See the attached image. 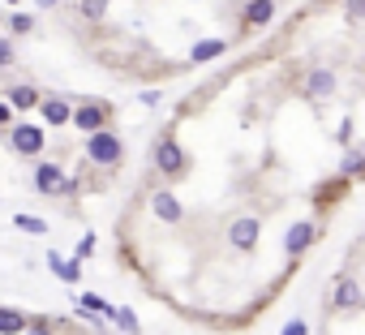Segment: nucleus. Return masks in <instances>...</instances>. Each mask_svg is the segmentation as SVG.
Masks as SVG:
<instances>
[{"instance_id": "f257e3e1", "label": "nucleus", "mask_w": 365, "mask_h": 335, "mask_svg": "<svg viewBox=\"0 0 365 335\" xmlns=\"http://www.w3.org/2000/svg\"><path fill=\"white\" fill-rule=\"evenodd\" d=\"M86 155H90V163L116 168V163H121V138H116V134H108V129H95V134H90V142H86Z\"/></svg>"}, {"instance_id": "f03ea898", "label": "nucleus", "mask_w": 365, "mask_h": 335, "mask_svg": "<svg viewBox=\"0 0 365 335\" xmlns=\"http://www.w3.org/2000/svg\"><path fill=\"white\" fill-rule=\"evenodd\" d=\"M155 168H160L164 177H181L185 172V151L176 138H164L160 146H155Z\"/></svg>"}, {"instance_id": "7ed1b4c3", "label": "nucleus", "mask_w": 365, "mask_h": 335, "mask_svg": "<svg viewBox=\"0 0 365 335\" xmlns=\"http://www.w3.org/2000/svg\"><path fill=\"white\" fill-rule=\"evenodd\" d=\"M108 117H112L108 103H82V107H73V121H69V125L95 134V129H108Z\"/></svg>"}, {"instance_id": "20e7f679", "label": "nucleus", "mask_w": 365, "mask_h": 335, "mask_svg": "<svg viewBox=\"0 0 365 335\" xmlns=\"http://www.w3.org/2000/svg\"><path fill=\"white\" fill-rule=\"evenodd\" d=\"M35 189L39 194H69L73 181H65V172H61L56 163H39L35 168Z\"/></svg>"}, {"instance_id": "39448f33", "label": "nucleus", "mask_w": 365, "mask_h": 335, "mask_svg": "<svg viewBox=\"0 0 365 335\" xmlns=\"http://www.w3.org/2000/svg\"><path fill=\"white\" fill-rule=\"evenodd\" d=\"M9 142H13L18 155H39V151H43V129H39V125H13Z\"/></svg>"}, {"instance_id": "423d86ee", "label": "nucleus", "mask_w": 365, "mask_h": 335, "mask_svg": "<svg viewBox=\"0 0 365 335\" xmlns=\"http://www.w3.org/2000/svg\"><path fill=\"white\" fill-rule=\"evenodd\" d=\"M314 237H318V223H297V228L288 233V241H284V249H288L292 258H301L309 245H314Z\"/></svg>"}, {"instance_id": "0eeeda50", "label": "nucleus", "mask_w": 365, "mask_h": 335, "mask_svg": "<svg viewBox=\"0 0 365 335\" xmlns=\"http://www.w3.org/2000/svg\"><path fill=\"white\" fill-rule=\"evenodd\" d=\"M258 233H263V228H258V219H237L232 228H228V241L237 249H253L258 245Z\"/></svg>"}, {"instance_id": "6e6552de", "label": "nucleus", "mask_w": 365, "mask_h": 335, "mask_svg": "<svg viewBox=\"0 0 365 335\" xmlns=\"http://www.w3.org/2000/svg\"><path fill=\"white\" fill-rule=\"evenodd\" d=\"M150 206H155V215H160L164 223H181V215H185V211H181V202H176V198H172L168 189H155Z\"/></svg>"}, {"instance_id": "1a4fd4ad", "label": "nucleus", "mask_w": 365, "mask_h": 335, "mask_svg": "<svg viewBox=\"0 0 365 335\" xmlns=\"http://www.w3.org/2000/svg\"><path fill=\"white\" fill-rule=\"evenodd\" d=\"M39 117H43L47 125H69V121H73V107H69L65 99H43V103H39Z\"/></svg>"}, {"instance_id": "9d476101", "label": "nucleus", "mask_w": 365, "mask_h": 335, "mask_svg": "<svg viewBox=\"0 0 365 335\" xmlns=\"http://www.w3.org/2000/svg\"><path fill=\"white\" fill-rule=\"evenodd\" d=\"M224 52H228V43H224V39H202V43H193L189 61H193V65H206V61H220Z\"/></svg>"}, {"instance_id": "9b49d317", "label": "nucleus", "mask_w": 365, "mask_h": 335, "mask_svg": "<svg viewBox=\"0 0 365 335\" xmlns=\"http://www.w3.org/2000/svg\"><path fill=\"white\" fill-rule=\"evenodd\" d=\"M275 18V0H249L245 5V26H267Z\"/></svg>"}, {"instance_id": "f8f14e48", "label": "nucleus", "mask_w": 365, "mask_h": 335, "mask_svg": "<svg viewBox=\"0 0 365 335\" xmlns=\"http://www.w3.org/2000/svg\"><path fill=\"white\" fill-rule=\"evenodd\" d=\"M335 310H348V305H361V288H357V279H340L335 284V297H331Z\"/></svg>"}, {"instance_id": "ddd939ff", "label": "nucleus", "mask_w": 365, "mask_h": 335, "mask_svg": "<svg viewBox=\"0 0 365 335\" xmlns=\"http://www.w3.org/2000/svg\"><path fill=\"white\" fill-rule=\"evenodd\" d=\"M309 95H314V99H331V95H335V74H331V69L309 74Z\"/></svg>"}, {"instance_id": "4468645a", "label": "nucleus", "mask_w": 365, "mask_h": 335, "mask_svg": "<svg viewBox=\"0 0 365 335\" xmlns=\"http://www.w3.org/2000/svg\"><path fill=\"white\" fill-rule=\"evenodd\" d=\"M30 322H26V314H18V310H0V335H22Z\"/></svg>"}, {"instance_id": "2eb2a0df", "label": "nucleus", "mask_w": 365, "mask_h": 335, "mask_svg": "<svg viewBox=\"0 0 365 335\" xmlns=\"http://www.w3.org/2000/svg\"><path fill=\"white\" fill-rule=\"evenodd\" d=\"M47 266L56 271V275L65 279V284H78V275H82V271H78V262H65L61 254H47Z\"/></svg>"}, {"instance_id": "dca6fc26", "label": "nucleus", "mask_w": 365, "mask_h": 335, "mask_svg": "<svg viewBox=\"0 0 365 335\" xmlns=\"http://www.w3.org/2000/svg\"><path fill=\"white\" fill-rule=\"evenodd\" d=\"M9 103L13 107H39V90L35 86H13L9 90Z\"/></svg>"}, {"instance_id": "f3484780", "label": "nucleus", "mask_w": 365, "mask_h": 335, "mask_svg": "<svg viewBox=\"0 0 365 335\" xmlns=\"http://www.w3.org/2000/svg\"><path fill=\"white\" fill-rule=\"evenodd\" d=\"M13 223H18L26 237H43V233H47V223H43V219H35V215H13Z\"/></svg>"}, {"instance_id": "a211bd4d", "label": "nucleus", "mask_w": 365, "mask_h": 335, "mask_svg": "<svg viewBox=\"0 0 365 335\" xmlns=\"http://www.w3.org/2000/svg\"><path fill=\"white\" fill-rule=\"evenodd\" d=\"M82 305H86V310H95V314H103V318H108V322L116 318V310H112L108 301H103V297H95V293H86V297H82Z\"/></svg>"}, {"instance_id": "6ab92c4d", "label": "nucleus", "mask_w": 365, "mask_h": 335, "mask_svg": "<svg viewBox=\"0 0 365 335\" xmlns=\"http://www.w3.org/2000/svg\"><path fill=\"white\" fill-rule=\"evenodd\" d=\"M103 13H108V0H82V18L86 22H103Z\"/></svg>"}, {"instance_id": "aec40b11", "label": "nucleus", "mask_w": 365, "mask_h": 335, "mask_svg": "<svg viewBox=\"0 0 365 335\" xmlns=\"http://www.w3.org/2000/svg\"><path fill=\"white\" fill-rule=\"evenodd\" d=\"M340 172L352 181V177H365V159L361 155H344V163H340Z\"/></svg>"}, {"instance_id": "412c9836", "label": "nucleus", "mask_w": 365, "mask_h": 335, "mask_svg": "<svg viewBox=\"0 0 365 335\" xmlns=\"http://www.w3.org/2000/svg\"><path fill=\"white\" fill-rule=\"evenodd\" d=\"M344 13L348 22H365V0H344Z\"/></svg>"}, {"instance_id": "4be33fe9", "label": "nucleus", "mask_w": 365, "mask_h": 335, "mask_svg": "<svg viewBox=\"0 0 365 335\" xmlns=\"http://www.w3.org/2000/svg\"><path fill=\"white\" fill-rule=\"evenodd\" d=\"M112 322H121V331H138V318H133V310H116V318Z\"/></svg>"}, {"instance_id": "5701e85b", "label": "nucleus", "mask_w": 365, "mask_h": 335, "mask_svg": "<svg viewBox=\"0 0 365 335\" xmlns=\"http://www.w3.org/2000/svg\"><path fill=\"white\" fill-rule=\"evenodd\" d=\"M30 26H35V18H30V13H13V30H18V35H26Z\"/></svg>"}, {"instance_id": "b1692460", "label": "nucleus", "mask_w": 365, "mask_h": 335, "mask_svg": "<svg viewBox=\"0 0 365 335\" xmlns=\"http://www.w3.org/2000/svg\"><path fill=\"white\" fill-rule=\"evenodd\" d=\"M0 65H13V43L0 39Z\"/></svg>"}, {"instance_id": "393cba45", "label": "nucleus", "mask_w": 365, "mask_h": 335, "mask_svg": "<svg viewBox=\"0 0 365 335\" xmlns=\"http://www.w3.org/2000/svg\"><path fill=\"white\" fill-rule=\"evenodd\" d=\"M284 335H309V327H305V322H301V318H292V322H288V327H284Z\"/></svg>"}, {"instance_id": "a878e982", "label": "nucleus", "mask_w": 365, "mask_h": 335, "mask_svg": "<svg viewBox=\"0 0 365 335\" xmlns=\"http://www.w3.org/2000/svg\"><path fill=\"white\" fill-rule=\"evenodd\" d=\"M0 125H13V107L9 103H0Z\"/></svg>"}, {"instance_id": "bb28decb", "label": "nucleus", "mask_w": 365, "mask_h": 335, "mask_svg": "<svg viewBox=\"0 0 365 335\" xmlns=\"http://www.w3.org/2000/svg\"><path fill=\"white\" fill-rule=\"evenodd\" d=\"M22 335H52V331H43V327H35V331H22Z\"/></svg>"}, {"instance_id": "cd10ccee", "label": "nucleus", "mask_w": 365, "mask_h": 335, "mask_svg": "<svg viewBox=\"0 0 365 335\" xmlns=\"http://www.w3.org/2000/svg\"><path fill=\"white\" fill-rule=\"evenodd\" d=\"M52 5H56V0H39V9H52Z\"/></svg>"}]
</instances>
